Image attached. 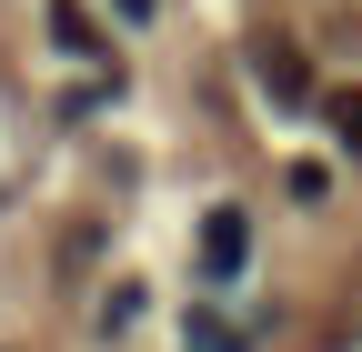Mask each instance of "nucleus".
<instances>
[{
    "label": "nucleus",
    "instance_id": "f03ea898",
    "mask_svg": "<svg viewBox=\"0 0 362 352\" xmlns=\"http://www.w3.org/2000/svg\"><path fill=\"white\" fill-rule=\"evenodd\" d=\"M242 262H252V222L242 211H211L202 222V282H232Z\"/></svg>",
    "mask_w": 362,
    "mask_h": 352
},
{
    "label": "nucleus",
    "instance_id": "39448f33",
    "mask_svg": "<svg viewBox=\"0 0 362 352\" xmlns=\"http://www.w3.org/2000/svg\"><path fill=\"white\" fill-rule=\"evenodd\" d=\"M181 332H192V352H242V332H232V322H221V312H192V322H181Z\"/></svg>",
    "mask_w": 362,
    "mask_h": 352
},
{
    "label": "nucleus",
    "instance_id": "f257e3e1",
    "mask_svg": "<svg viewBox=\"0 0 362 352\" xmlns=\"http://www.w3.org/2000/svg\"><path fill=\"white\" fill-rule=\"evenodd\" d=\"M252 81L272 101H312V61L292 51V40H252Z\"/></svg>",
    "mask_w": 362,
    "mask_h": 352
},
{
    "label": "nucleus",
    "instance_id": "7ed1b4c3",
    "mask_svg": "<svg viewBox=\"0 0 362 352\" xmlns=\"http://www.w3.org/2000/svg\"><path fill=\"white\" fill-rule=\"evenodd\" d=\"M51 40H61L71 61H101V30H90V11H81V0H51Z\"/></svg>",
    "mask_w": 362,
    "mask_h": 352
},
{
    "label": "nucleus",
    "instance_id": "423d86ee",
    "mask_svg": "<svg viewBox=\"0 0 362 352\" xmlns=\"http://www.w3.org/2000/svg\"><path fill=\"white\" fill-rule=\"evenodd\" d=\"M111 11H121V20H151V11H161V0H111Z\"/></svg>",
    "mask_w": 362,
    "mask_h": 352
},
{
    "label": "nucleus",
    "instance_id": "20e7f679",
    "mask_svg": "<svg viewBox=\"0 0 362 352\" xmlns=\"http://www.w3.org/2000/svg\"><path fill=\"white\" fill-rule=\"evenodd\" d=\"M322 121H332V131H342V151H352V161H362V91H332V101H322Z\"/></svg>",
    "mask_w": 362,
    "mask_h": 352
}]
</instances>
